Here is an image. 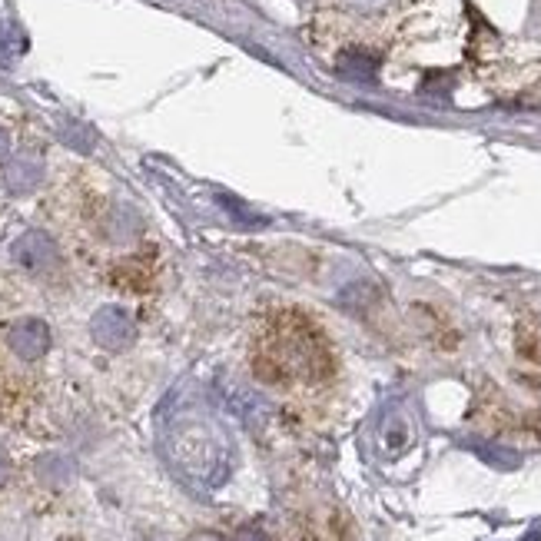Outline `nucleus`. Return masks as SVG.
I'll return each instance as SVG.
<instances>
[{
    "instance_id": "nucleus-1",
    "label": "nucleus",
    "mask_w": 541,
    "mask_h": 541,
    "mask_svg": "<svg viewBox=\"0 0 541 541\" xmlns=\"http://www.w3.org/2000/svg\"><path fill=\"white\" fill-rule=\"evenodd\" d=\"M90 336L100 349L123 352L133 346V339H137V322H133V316L123 306H103L93 312Z\"/></svg>"
},
{
    "instance_id": "nucleus-2",
    "label": "nucleus",
    "mask_w": 541,
    "mask_h": 541,
    "mask_svg": "<svg viewBox=\"0 0 541 541\" xmlns=\"http://www.w3.org/2000/svg\"><path fill=\"white\" fill-rule=\"evenodd\" d=\"M10 253L30 273H47V269L60 266V249L54 243V236L44 230H27L24 236L10 246Z\"/></svg>"
},
{
    "instance_id": "nucleus-3",
    "label": "nucleus",
    "mask_w": 541,
    "mask_h": 541,
    "mask_svg": "<svg viewBox=\"0 0 541 541\" xmlns=\"http://www.w3.org/2000/svg\"><path fill=\"white\" fill-rule=\"evenodd\" d=\"M7 342L14 349V356H20L24 362H37L50 349V329L44 319H17L7 332Z\"/></svg>"
},
{
    "instance_id": "nucleus-4",
    "label": "nucleus",
    "mask_w": 541,
    "mask_h": 541,
    "mask_svg": "<svg viewBox=\"0 0 541 541\" xmlns=\"http://www.w3.org/2000/svg\"><path fill=\"white\" fill-rule=\"evenodd\" d=\"M40 180H44V163L37 160V156H17L14 163L7 166V173H4V183H7V190L14 193V196H27V193H34Z\"/></svg>"
},
{
    "instance_id": "nucleus-5",
    "label": "nucleus",
    "mask_w": 541,
    "mask_h": 541,
    "mask_svg": "<svg viewBox=\"0 0 541 541\" xmlns=\"http://www.w3.org/2000/svg\"><path fill=\"white\" fill-rule=\"evenodd\" d=\"M220 206H223L226 213H233L236 220H239V223H246V226H259V223H266V220H263V216H259V213L246 210V206L239 203L236 196H220Z\"/></svg>"
},
{
    "instance_id": "nucleus-6",
    "label": "nucleus",
    "mask_w": 541,
    "mask_h": 541,
    "mask_svg": "<svg viewBox=\"0 0 541 541\" xmlns=\"http://www.w3.org/2000/svg\"><path fill=\"white\" fill-rule=\"evenodd\" d=\"M64 140L70 143V147H77L80 153H90V147H93V133L74 120H70V127H64Z\"/></svg>"
},
{
    "instance_id": "nucleus-7",
    "label": "nucleus",
    "mask_w": 541,
    "mask_h": 541,
    "mask_svg": "<svg viewBox=\"0 0 541 541\" xmlns=\"http://www.w3.org/2000/svg\"><path fill=\"white\" fill-rule=\"evenodd\" d=\"M233 541H269V535H266L259 525H243V528H239V532L233 535Z\"/></svg>"
},
{
    "instance_id": "nucleus-8",
    "label": "nucleus",
    "mask_w": 541,
    "mask_h": 541,
    "mask_svg": "<svg viewBox=\"0 0 541 541\" xmlns=\"http://www.w3.org/2000/svg\"><path fill=\"white\" fill-rule=\"evenodd\" d=\"M10 478V459H7V452H4V445H0V485H4Z\"/></svg>"
},
{
    "instance_id": "nucleus-9",
    "label": "nucleus",
    "mask_w": 541,
    "mask_h": 541,
    "mask_svg": "<svg viewBox=\"0 0 541 541\" xmlns=\"http://www.w3.org/2000/svg\"><path fill=\"white\" fill-rule=\"evenodd\" d=\"M7 153H10V133L0 127V160H7Z\"/></svg>"
},
{
    "instance_id": "nucleus-10",
    "label": "nucleus",
    "mask_w": 541,
    "mask_h": 541,
    "mask_svg": "<svg viewBox=\"0 0 541 541\" xmlns=\"http://www.w3.org/2000/svg\"><path fill=\"white\" fill-rule=\"evenodd\" d=\"M190 541H226L223 535H216V532H193Z\"/></svg>"
}]
</instances>
